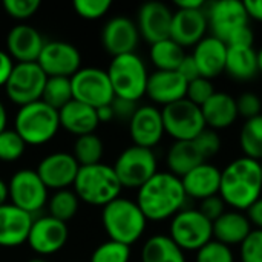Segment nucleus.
<instances>
[{
  "mask_svg": "<svg viewBox=\"0 0 262 262\" xmlns=\"http://www.w3.org/2000/svg\"><path fill=\"white\" fill-rule=\"evenodd\" d=\"M186 200L181 178L170 172H157L138 189L135 203L147 221H164L183 210Z\"/></svg>",
  "mask_w": 262,
  "mask_h": 262,
  "instance_id": "f257e3e1",
  "label": "nucleus"
},
{
  "mask_svg": "<svg viewBox=\"0 0 262 262\" xmlns=\"http://www.w3.org/2000/svg\"><path fill=\"white\" fill-rule=\"evenodd\" d=\"M226 206L233 210H246L262 196V175L259 161L241 157L221 170L218 193Z\"/></svg>",
  "mask_w": 262,
  "mask_h": 262,
  "instance_id": "f03ea898",
  "label": "nucleus"
},
{
  "mask_svg": "<svg viewBox=\"0 0 262 262\" xmlns=\"http://www.w3.org/2000/svg\"><path fill=\"white\" fill-rule=\"evenodd\" d=\"M101 221L111 241L121 243L129 247L143 236L147 224V220L138 204L121 196L103 207Z\"/></svg>",
  "mask_w": 262,
  "mask_h": 262,
  "instance_id": "7ed1b4c3",
  "label": "nucleus"
},
{
  "mask_svg": "<svg viewBox=\"0 0 262 262\" xmlns=\"http://www.w3.org/2000/svg\"><path fill=\"white\" fill-rule=\"evenodd\" d=\"M121 189L114 167L104 163L81 166L74 181V192L78 200L91 206H107L120 198Z\"/></svg>",
  "mask_w": 262,
  "mask_h": 262,
  "instance_id": "20e7f679",
  "label": "nucleus"
},
{
  "mask_svg": "<svg viewBox=\"0 0 262 262\" xmlns=\"http://www.w3.org/2000/svg\"><path fill=\"white\" fill-rule=\"evenodd\" d=\"M60 129L58 111L38 100L21 106L14 120V130L31 146H40L51 141Z\"/></svg>",
  "mask_w": 262,
  "mask_h": 262,
  "instance_id": "39448f33",
  "label": "nucleus"
},
{
  "mask_svg": "<svg viewBox=\"0 0 262 262\" xmlns=\"http://www.w3.org/2000/svg\"><path fill=\"white\" fill-rule=\"evenodd\" d=\"M107 75L117 98L137 103L146 95L149 74L143 58L135 52L114 57L107 68Z\"/></svg>",
  "mask_w": 262,
  "mask_h": 262,
  "instance_id": "423d86ee",
  "label": "nucleus"
},
{
  "mask_svg": "<svg viewBox=\"0 0 262 262\" xmlns=\"http://www.w3.org/2000/svg\"><path fill=\"white\" fill-rule=\"evenodd\" d=\"M169 236L183 252H198L213 239V226L198 209H183L172 218Z\"/></svg>",
  "mask_w": 262,
  "mask_h": 262,
  "instance_id": "0eeeda50",
  "label": "nucleus"
},
{
  "mask_svg": "<svg viewBox=\"0 0 262 262\" xmlns=\"http://www.w3.org/2000/svg\"><path fill=\"white\" fill-rule=\"evenodd\" d=\"M112 167L123 187L140 189L158 172V161L152 149L132 144L118 155Z\"/></svg>",
  "mask_w": 262,
  "mask_h": 262,
  "instance_id": "6e6552de",
  "label": "nucleus"
},
{
  "mask_svg": "<svg viewBox=\"0 0 262 262\" xmlns=\"http://www.w3.org/2000/svg\"><path fill=\"white\" fill-rule=\"evenodd\" d=\"M161 117L164 132L170 135L175 141L195 140L206 129L201 107L193 104L187 98L164 106L161 109Z\"/></svg>",
  "mask_w": 262,
  "mask_h": 262,
  "instance_id": "1a4fd4ad",
  "label": "nucleus"
},
{
  "mask_svg": "<svg viewBox=\"0 0 262 262\" xmlns=\"http://www.w3.org/2000/svg\"><path fill=\"white\" fill-rule=\"evenodd\" d=\"M74 100L94 109L111 104L115 98L107 71L100 68H80L71 77Z\"/></svg>",
  "mask_w": 262,
  "mask_h": 262,
  "instance_id": "9d476101",
  "label": "nucleus"
},
{
  "mask_svg": "<svg viewBox=\"0 0 262 262\" xmlns=\"http://www.w3.org/2000/svg\"><path fill=\"white\" fill-rule=\"evenodd\" d=\"M48 75L38 63H15L5 84L8 98L20 107L41 100Z\"/></svg>",
  "mask_w": 262,
  "mask_h": 262,
  "instance_id": "9b49d317",
  "label": "nucleus"
},
{
  "mask_svg": "<svg viewBox=\"0 0 262 262\" xmlns=\"http://www.w3.org/2000/svg\"><path fill=\"white\" fill-rule=\"evenodd\" d=\"M8 192L11 204L29 215L41 210L48 203V187L32 169L17 170L8 183Z\"/></svg>",
  "mask_w": 262,
  "mask_h": 262,
  "instance_id": "f8f14e48",
  "label": "nucleus"
},
{
  "mask_svg": "<svg viewBox=\"0 0 262 262\" xmlns=\"http://www.w3.org/2000/svg\"><path fill=\"white\" fill-rule=\"evenodd\" d=\"M37 63L48 77L71 78L81 66V55L74 45L61 40H51L45 41Z\"/></svg>",
  "mask_w": 262,
  "mask_h": 262,
  "instance_id": "ddd939ff",
  "label": "nucleus"
},
{
  "mask_svg": "<svg viewBox=\"0 0 262 262\" xmlns=\"http://www.w3.org/2000/svg\"><path fill=\"white\" fill-rule=\"evenodd\" d=\"M206 17L212 35L224 43L236 29L249 25V15L244 2L238 0H220L210 3L209 9L206 11Z\"/></svg>",
  "mask_w": 262,
  "mask_h": 262,
  "instance_id": "4468645a",
  "label": "nucleus"
},
{
  "mask_svg": "<svg viewBox=\"0 0 262 262\" xmlns=\"http://www.w3.org/2000/svg\"><path fill=\"white\" fill-rule=\"evenodd\" d=\"M68 236L69 230L66 223L48 215L32 221L26 243L37 255L48 256L60 252L68 243Z\"/></svg>",
  "mask_w": 262,
  "mask_h": 262,
  "instance_id": "2eb2a0df",
  "label": "nucleus"
},
{
  "mask_svg": "<svg viewBox=\"0 0 262 262\" xmlns=\"http://www.w3.org/2000/svg\"><path fill=\"white\" fill-rule=\"evenodd\" d=\"M80 164L72 154L54 152L46 155L37 166V173L45 183V186L52 190H63L74 186Z\"/></svg>",
  "mask_w": 262,
  "mask_h": 262,
  "instance_id": "dca6fc26",
  "label": "nucleus"
},
{
  "mask_svg": "<svg viewBox=\"0 0 262 262\" xmlns=\"http://www.w3.org/2000/svg\"><path fill=\"white\" fill-rule=\"evenodd\" d=\"M140 41L137 23L129 17L117 15L107 20L101 31V43L107 54L112 57L132 54Z\"/></svg>",
  "mask_w": 262,
  "mask_h": 262,
  "instance_id": "f3484780",
  "label": "nucleus"
},
{
  "mask_svg": "<svg viewBox=\"0 0 262 262\" xmlns=\"http://www.w3.org/2000/svg\"><path fill=\"white\" fill-rule=\"evenodd\" d=\"M129 134L135 146L146 149L155 147L166 134L161 111L150 104L138 106L129 120Z\"/></svg>",
  "mask_w": 262,
  "mask_h": 262,
  "instance_id": "a211bd4d",
  "label": "nucleus"
},
{
  "mask_svg": "<svg viewBox=\"0 0 262 262\" xmlns=\"http://www.w3.org/2000/svg\"><path fill=\"white\" fill-rule=\"evenodd\" d=\"M173 11L161 2H147L138 9L137 28L140 37L150 45L170 38Z\"/></svg>",
  "mask_w": 262,
  "mask_h": 262,
  "instance_id": "6ab92c4d",
  "label": "nucleus"
},
{
  "mask_svg": "<svg viewBox=\"0 0 262 262\" xmlns=\"http://www.w3.org/2000/svg\"><path fill=\"white\" fill-rule=\"evenodd\" d=\"M209 29L204 9H177L172 17L170 38L181 48L195 46L204 37Z\"/></svg>",
  "mask_w": 262,
  "mask_h": 262,
  "instance_id": "aec40b11",
  "label": "nucleus"
},
{
  "mask_svg": "<svg viewBox=\"0 0 262 262\" xmlns=\"http://www.w3.org/2000/svg\"><path fill=\"white\" fill-rule=\"evenodd\" d=\"M187 84L178 71H155L149 74L146 95L157 104L169 106L186 98Z\"/></svg>",
  "mask_w": 262,
  "mask_h": 262,
  "instance_id": "412c9836",
  "label": "nucleus"
},
{
  "mask_svg": "<svg viewBox=\"0 0 262 262\" xmlns=\"http://www.w3.org/2000/svg\"><path fill=\"white\" fill-rule=\"evenodd\" d=\"M43 45L41 34L29 25H17L6 35V52L17 63H35Z\"/></svg>",
  "mask_w": 262,
  "mask_h": 262,
  "instance_id": "4be33fe9",
  "label": "nucleus"
},
{
  "mask_svg": "<svg viewBox=\"0 0 262 262\" xmlns=\"http://www.w3.org/2000/svg\"><path fill=\"white\" fill-rule=\"evenodd\" d=\"M32 215L12 206H0V247H18L28 241Z\"/></svg>",
  "mask_w": 262,
  "mask_h": 262,
  "instance_id": "5701e85b",
  "label": "nucleus"
},
{
  "mask_svg": "<svg viewBox=\"0 0 262 262\" xmlns=\"http://www.w3.org/2000/svg\"><path fill=\"white\" fill-rule=\"evenodd\" d=\"M192 57L200 69V75L212 80L226 69L227 45L213 35L204 37L198 45L193 46Z\"/></svg>",
  "mask_w": 262,
  "mask_h": 262,
  "instance_id": "b1692460",
  "label": "nucleus"
},
{
  "mask_svg": "<svg viewBox=\"0 0 262 262\" xmlns=\"http://www.w3.org/2000/svg\"><path fill=\"white\" fill-rule=\"evenodd\" d=\"M181 183L187 198L203 201L220 193L221 170L210 163H203L186 173L181 178Z\"/></svg>",
  "mask_w": 262,
  "mask_h": 262,
  "instance_id": "393cba45",
  "label": "nucleus"
},
{
  "mask_svg": "<svg viewBox=\"0 0 262 262\" xmlns=\"http://www.w3.org/2000/svg\"><path fill=\"white\" fill-rule=\"evenodd\" d=\"M58 118L60 127L66 129L68 132L77 137L94 134V130L100 124L97 109L77 100H72L64 107H61L58 111Z\"/></svg>",
  "mask_w": 262,
  "mask_h": 262,
  "instance_id": "a878e982",
  "label": "nucleus"
},
{
  "mask_svg": "<svg viewBox=\"0 0 262 262\" xmlns=\"http://www.w3.org/2000/svg\"><path fill=\"white\" fill-rule=\"evenodd\" d=\"M206 127L220 130L230 127L239 117L236 98L226 92H215L212 98L201 106Z\"/></svg>",
  "mask_w": 262,
  "mask_h": 262,
  "instance_id": "bb28decb",
  "label": "nucleus"
},
{
  "mask_svg": "<svg viewBox=\"0 0 262 262\" xmlns=\"http://www.w3.org/2000/svg\"><path fill=\"white\" fill-rule=\"evenodd\" d=\"M212 226L213 239L227 247L241 246L253 230L247 215L239 210H226V213L221 215Z\"/></svg>",
  "mask_w": 262,
  "mask_h": 262,
  "instance_id": "cd10ccee",
  "label": "nucleus"
},
{
  "mask_svg": "<svg viewBox=\"0 0 262 262\" xmlns=\"http://www.w3.org/2000/svg\"><path fill=\"white\" fill-rule=\"evenodd\" d=\"M166 163L172 175L183 178L192 169L207 161L200 152L196 143L190 140V141H175L167 150Z\"/></svg>",
  "mask_w": 262,
  "mask_h": 262,
  "instance_id": "c85d7f7f",
  "label": "nucleus"
},
{
  "mask_svg": "<svg viewBox=\"0 0 262 262\" xmlns=\"http://www.w3.org/2000/svg\"><path fill=\"white\" fill-rule=\"evenodd\" d=\"M258 57L253 48H229L227 46V58L226 69L232 78L235 80H250L258 74Z\"/></svg>",
  "mask_w": 262,
  "mask_h": 262,
  "instance_id": "c756f323",
  "label": "nucleus"
},
{
  "mask_svg": "<svg viewBox=\"0 0 262 262\" xmlns=\"http://www.w3.org/2000/svg\"><path fill=\"white\" fill-rule=\"evenodd\" d=\"M141 262H186V256L170 236L154 235L141 249Z\"/></svg>",
  "mask_w": 262,
  "mask_h": 262,
  "instance_id": "7c9ffc66",
  "label": "nucleus"
},
{
  "mask_svg": "<svg viewBox=\"0 0 262 262\" xmlns=\"http://www.w3.org/2000/svg\"><path fill=\"white\" fill-rule=\"evenodd\" d=\"M186 52L177 41L166 38L150 45V60L157 71H178Z\"/></svg>",
  "mask_w": 262,
  "mask_h": 262,
  "instance_id": "2f4dec72",
  "label": "nucleus"
},
{
  "mask_svg": "<svg viewBox=\"0 0 262 262\" xmlns=\"http://www.w3.org/2000/svg\"><path fill=\"white\" fill-rule=\"evenodd\" d=\"M239 146L244 152V157L255 161L262 160V114L246 120L239 132Z\"/></svg>",
  "mask_w": 262,
  "mask_h": 262,
  "instance_id": "473e14b6",
  "label": "nucleus"
},
{
  "mask_svg": "<svg viewBox=\"0 0 262 262\" xmlns=\"http://www.w3.org/2000/svg\"><path fill=\"white\" fill-rule=\"evenodd\" d=\"M103 152L104 147L101 138L95 134H88V135L77 137L74 143L72 155L81 167V166H92L101 163Z\"/></svg>",
  "mask_w": 262,
  "mask_h": 262,
  "instance_id": "72a5a7b5",
  "label": "nucleus"
},
{
  "mask_svg": "<svg viewBox=\"0 0 262 262\" xmlns=\"http://www.w3.org/2000/svg\"><path fill=\"white\" fill-rule=\"evenodd\" d=\"M72 100H74V95H72L71 78L48 77L43 94H41V101H45L55 111H60Z\"/></svg>",
  "mask_w": 262,
  "mask_h": 262,
  "instance_id": "f704fd0d",
  "label": "nucleus"
},
{
  "mask_svg": "<svg viewBox=\"0 0 262 262\" xmlns=\"http://www.w3.org/2000/svg\"><path fill=\"white\" fill-rule=\"evenodd\" d=\"M78 203H80V200L75 195V192H72L69 189L57 190L48 201L49 216H52L61 223H66L77 215Z\"/></svg>",
  "mask_w": 262,
  "mask_h": 262,
  "instance_id": "c9c22d12",
  "label": "nucleus"
},
{
  "mask_svg": "<svg viewBox=\"0 0 262 262\" xmlns=\"http://www.w3.org/2000/svg\"><path fill=\"white\" fill-rule=\"evenodd\" d=\"M26 149V143L12 129H6L0 134V161L14 163L17 161Z\"/></svg>",
  "mask_w": 262,
  "mask_h": 262,
  "instance_id": "e433bc0d",
  "label": "nucleus"
},
{
  "mask_svg": "<svg viewBox=\"0 0 262 262\" xmlns=\"http://www.w3.org/2000/svg\"><path fill=\"white\" fill-rule=\"evenodd\" d=\"M129 259L130 247L111 239L100 244L91 256V262H129Z\"/></svg>",
  "mask_w": 262,
  "mask_h": 262,
  "instance_id": "4c0bfd02",
  "label": "nucleus"
},
{
  "mask_svg": "<svg viewBox=\"0 0 262 262\" xmlns=\"http://www.w3.org/2000/svg\"><path fill=\"white\" fill-rule=\"evenodd\" d=\"M196 262H235L230 247L212 239L196 252Z\"/></svg>",
  "mask_w": 262,
  "mask_h": 262,
  "instance_id": "58836bf2",
  "label": "nucleus"
},
{
  "mask_svg": "<svg viewBox=\"0 0 262 262\" xmlns=\"http://www.w3.org/2000/svg\"><path fill=\"white\" fill-rule=\"evenodd\" d=\"M216 91H215V88L212 84V80L204 78V77H198L196 80H193V81H190L187 84L186 98L189 101H192L193 104H196V106L201 107L203 104H206L212 98V95Z\"/></svg>",
  "mask_w": 262,
  "mask_h": 262,
  "instance_id": "ea45409f",
  "label": "nucleus"
},
{
  "mask_svg": "<svg viewBox=\"0 0 262 262\" xmlns=\"http://www.w3.org/2000/svg\"><path fill=\"white\" fill-rule=\"evenodd\" d=\"M241 262H262V230L255 229L239 246Z\"/></svg>",
  "mask_w": 262,
  "mask_h": 262,
  "instance_id": "a19ab883",
  "label": "nucleus"
},
{
  "mask_svg": "<svg viewBox=\"0 0 262 262\" xmlns=\"http://www.w3.org/2000/svg\"><path fill=\"white\" fill-rule=\"evenodd\" d=\"M72 6L80 17L95 20L103 17L109 11L112 3L109 0H75Z\"/></svg>",
  "mask_w": 262,
  "mask_h": 262,
  "instance_id": "79ce46f5",
  "label": "nucleus"
},
{
  "mask_svg": "<svg viewBox=\"0 0 262 262\" xmlns=\"http://www.w3.org/2000/svg\"><path fill=\"white\" fill-rule=\"evenodd\" d=\"M193 141L196 143V146H198V149L203 154L206 161L213 158L215 155H218V152L221 150V144H223L218 132L213 129H209V127H206Z\"/></svg>",
  "mask_w": 262,
  "mask_h": 262,
  "instance_id": "37998d69",
  "label": "nucleus"
},
{
  "mask_svg": "<svg viewBox=\"0 0 262 262\" xmlns=\"http://www.w3.org/2000/svg\"><path fill=\"white\" fill-rule=\"evenodd\" d=\"M3 8L9 17L17 18V20H25V18L32 17L38 11L40 2L38 0H5Z\"/></svg>",
  "mask_w": 262,
  "mask_h": 262,
  "instance_id": "c03bdc74",
  "label": "nucleus"
},
{
  "mask_svg": "<svg viewBox=\"0 0 262 262\" xmlns=\"http://www.w3.org/2000/svg\"><path fill=\"white\" fill-rule=\"evenodd\" d=\"M236 107H238V114L246 120L255 118L262 114L261 97L255 92H243L236 98Z\"/></svg>",
  "mask_w": 262,
  "mask_h": 262,
  "instance_id": "a18cd8bd",
  "label": "nucleus"
},
{
  "mask_svg": "<svg viewBox=\"0 0 262 262\" xmlns=\"http://www.w3.org/2000/svg\"><path fill=\"white\" fill-rule=\"evenodd\" d=\"M198 210L213 224L221 215L226 213V203L223 201V198L220 195H213V196H209V198L200 201Z\"/></svg>",
  "mask_w": 262,
  "mask_h": 262,
  "instance_id": "49530a36",
  "label": "nucleus"
},
{
  "mask_svg": "<svg viewBox=\"0 0 262 262\" xmlns=\"http://www.w3.org/2000/svg\"><path fill=\"white\" fill-rule=\"evenodd\" d=\"M253 31L249 25L236 29L227 40L226 45L229 48H253Z\"/></svg>",
  "mask_w": 262,
  "mask_h": 262,
  "instance_id": "de8ad7c7",
  "label": "nucleus"
},
{
  "mask_svg": "<svg viewBox=\"0 0 262 262\" xmlns=\"http://www.w3.org/2000/svg\"><path fill=\"white\" fill-rule=\"evenodd\" d=\"M112 111H114V117L115 118H121V120H130L132 115L137 111V103L129 101V100H123V98H114V101L111 103Z\"/></svg>",
  "mask_w": 262,
  "mask_h": 262,
  "instance_id": "09e8293b",
  "label": "nucleus"
},
{
  "mask_svg": "<svg viewBox=\"0 0 262 262\" xmlns=\"http://www.w3.org/2000/svg\"><path fill=\"white\" fill-rule=\"evenodd\" d=\"M178 72L181 74V77H183L187 83H190V81L196 80L198 77H201V75H200V69H198V66H196V63H195L192 54L184 57V60L181 61V64H180V68H178Z\"/></svg>",
  "mask_w": 262,
  "mask_h": 262,
  "instance_id": "8fccbe9b",
  "label": "nucleus"
},
{
  "mask_svg": "<svg viewBox=\"0 0 262 262\" xmlns=\"http://www.w3.org/2000/svg\"><path fill=\"white\" fill-rule=\"evenodd\" d=\"M12 68H14V61L9 57V54L6 51L0 49V86L5 88V84L12 72Z\"/></svg>",
  "mask_w": 262,
  "mask_h": 262,
  "instance_id": "3c124183",
  "label": "nucleus"
},
{
  "mask_svg": "<svg viewBox=\"0 0 262 262\" xmlns=\"http://www.w3.org/2000/svg\"><path fill=\"white\" fill-rule=\"evenodd\" d=\"M247 218L253 226L262 230V196L247 209Z\"/></svg>",
  "mask_w": 262,
  "mask_h": 262,
  "instance_id": "603ef678",
  "label": "nucleus"
},
{
  "mask_svg": "<svg viewBox=\"0 0 262 262\" xmlns=\"http://www.w3.org/2000/svg\"><path fill=\"white\" fill-rule=\"evenodd\" d=\"M249 18L262 21V0H247L244 2Z\"/></svg>",
  "mask_w": 262,
  "mask_h": 262,
  "instance_id": "864d4df0",
  "label": "nucleus"
},
{
  "mask_svg": "<svg viewBox=\"0 0 262 262\" xmlns=\"http://www.w3.org/2000/svg\"><path fill=\"white\" fill-rule=\"evenodd\" d=\"M177 9H204L206 8V2L204 0H177L175 2Z\"/></svg>",
  "mask_w": 262,
  "mask_h": 262,
  "instance_id": "5fc2aeb1",
  "label": "nucleus"
},
{
  "mask_svg": "<svg viewBox=\"0 0 262 262\" xmlns=\"http://www.w3.org/2000/svg\"><path fill=\"white\" fill-rule=\"evenodd\" d=\"M97 115H98V121H100V123H107V121H111V120L115 118L111 104H106V106L98 107V109H97Z\"/></svg>",
  "mask_w": 262,
  "mask_h": 262,
  "instance_id": "6e6d98bb",
  "label": "nucleus"
},
{
  "mask_svg": "<svg viewBox=\"0 0 262 262\" xmlns=\"http://www.w3.org/2000/svg\"><path fill=\"white\" fill-rule=\"evenodd\" d=\"M6 123H8V112H6L5 104L0 101V134L6 130Z\"/></svg>",
  "mask_w": 262,
  "mask_h": 262,
  "instance_id": "4d7b16f0",
  "label": "nucleus"
},
{
  "mask_svg": "<svg viewBox=\"0 0 262 262\" xmlns=\"http://www.w3.org/2000/svg\"><path fill=\"white\" fill-rule=\"evenodd\" d=\"M9 198V192H8V184L0 180V206L6 204V200Z\"/></svg>",
  "mask_w": 262,
  "mask_h": 262,
  "instance_id": "13d9d810",
  "label": "nucleus"
},
{
  "mask_svg": "<svg viewBox=\"0 0 262 262\" xmlns=\"http://www.w3.org/2000/svg\"><path fill=\"white\" fill-rule=\"evenodd\" d=\"M256 57H258V69L262 72V48L256 52Z\"/></svg>",
  "mask_w": 262,
  "mask_h": 262,
  "instance_id": "bf43d9fd",
  "label": "nucleus"
},
{
  "mask_svg": "<svg viewBox=\"0 0 262 262\" xmlns=\"http://www.w3.org/2000/svg\"><path fill=\"white\" fill-rule=\"evenodd\" d=\"M28 262H48V261H45V259H41V258H35V259H31V261H28Z\"/></svg>",
  "mask_w": 262,
  "mask_h": 262,
  "instance_id": "052dcab7",
  "label": "nucleus"
},
{
  "mask_svg": "<svg viewBox=\"0 0 262 262\" xmlns=\"http://www.w3.org/2000/svg\"><path fill=\"white\" fill-rule=\"evenodd\" d=\"M259 164H261V175H262V160L259 161Z\"/></svg>",
  "mask_w": 262,
  "mask_h": 262,
  "instance_id": "680f3d73",
  "label": "nucleus"
}]
</instances>
